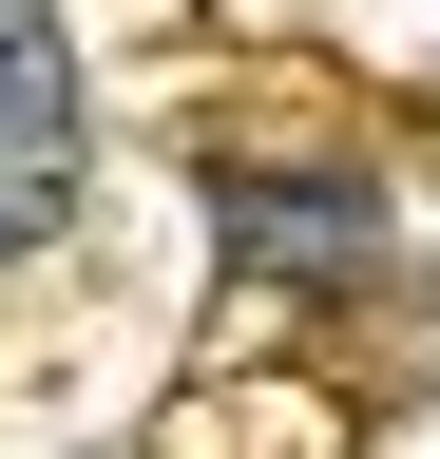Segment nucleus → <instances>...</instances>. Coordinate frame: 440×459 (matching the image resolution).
<instances>
[{
	"mask_svg": "<svg viewBox=\"0 0 440 459\" xmlns=\"http://www.w3.org/2000/svg\"><path fill=\"white\" fill-rule=\"evenodd\" d=\"M58 192H77V77H58V39L0 0V249L58 230Z\"/></svg>",
	"mask_w": 440,
	"mask_h": 459,
	"instance_id": "nucleus-1",
	"label": "nucleus"
},
{
	"mask_svg": "<svg viewBox=\"0 0 440 459\" xmlns=\"http://www.w3.org/2000/svg\"><path fill=\"white\" fill-rule=\"evenodd\" d=\"M230 249H249V268L345 287V268L383 249V192H364V172H230Z\"/></svg>",
	"mask_w": 440,
	"mask_h": 459,
	"instance_id": "nucleus-2",
	"label": "nucleus"
}]
</instances>
